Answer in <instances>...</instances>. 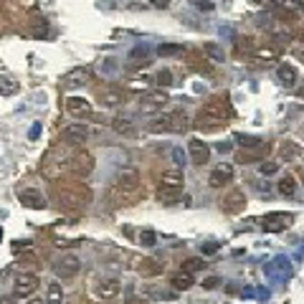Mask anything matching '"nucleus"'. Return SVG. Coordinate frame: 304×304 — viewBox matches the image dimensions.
I'll use <instances>...</instances> for the list:
<instances>
[{"label":"nucleus","mask_w":304,"mask_h":304,"mask_svg":"<svg viewBox=\"0 0 304 304\" xmlns=\"http://www.w3.org/2000/svg\"><path fill=\"white\" fill-rule=\"evenodd\" d=\"M137 196H140V172L132 168H124L122 172H117V178L112 182L109 200L114 206H130L137 200Z\"/></svg>","instance_id":"1"},{"label":"nucleus","mask_w":304,"mask_h":304,"mask_svg":"<svg viewBox=\"0 0 304 304\" xmlns=\"http://www.w3.org/2000/svg\"><path fill=\"white\" fill-rule=\"evenodd\" d=\"M228 117H231V104H228L226 99L216 96L210 102H206V106L198 112V127L200 130H218L228 122Z\"/></svg>","instance_id":"2"},{"label":"nucleus","mask_w":304,"mask_h":304,"mask_svg":"<svg viewBox=\"0 0 304 304\" xmlns=\"http://www.w3.org/2000/svg\"><path fill=\"white\" fill-rule=\"evenodd\" d=\"M54 198H56V203H58V208H64V210H71V213H76V210H84L86 206H89V200H92V193H89V188L86 185H71V188H54Z\"/></svg>","instance_id":"3"},{"label":"nucleus","mask_w":304,"mask_h":304,"mask_svg":"<svg viewBox=\"0 0 304 304\" xmlns=\"http://www.w3.org/2000/svg\"><path fill=\"white\" fill-rule=\"evenodd\" d=\"M182 185H185V175L180 170H165L160 175V185H158V198L162 203H172L178 200V196L182 193Z\"/></svg>","instance_id":"4"},{"label":"nucleus","mask_w":304,"mask_h":304,"mask_svg":"<svg viewBox=\"0 0 304 304\" xmlns=\"http://www.w3.org/2000/svg\"><path fill=\"white\" fill-rule=\"evenodd\" d=\"M264 274L272 282H286V279H292V264L286 256H276L264 266Z\"/></svg>","instance_id":"5"},{"label":"nucleus","mask_w":304,"mask_h":304,"mask_svg":"<svg viewBox=\"0 0 304 304\" xmlns=\"http://www.w3.org/2000/svg\"><path fill=\"white\" fill-rule=\"evenodd\" d=\"M68 168L74 175H79V178H86L92 170H94V158L89 155L86 150H79V152H74L71 160H68Z\"/></svg>","instance_id":"6"},{"label":"nucleus","mask_w":304,"mask_h":304,"mask_svg":"<svg viewBox=\"0 0 304 304\" xmlns=\"http://www.w3.org/2000/svg\"><path fill=\"white\" fill-rule=\"evenodd\" d=\"M246 208V196L241 190H228V193L220 198V210L228 213V216H236Z\"/></svg>","instance_id":"7"},{"label":"nucleus","mask_w":304,"mask_h":304,"mask_svg":"<svg viewBox=\"0 0 304 304\" xmlns=\"http://www.w3.org/2000/svg\"><path fill=\"white\" fill-rule=\"evenodd\" d=\"M66 112L76 120H89L92 117V102L84 96H68L66 99Z\"/></svg>","instance_id":"8"},{"label":"nucleus","mask_w":304,"mask_h":304,"mask_svg":"<svg viewBox=\"0 0 304 304\" xmlns=\"http://www.w3.org/2000/svg\"><path fill=\"white\" fill-rule=\"evenodd\" d=\"M79 266H82V261L76 258L74 254H68V256H61L58 261H56V276H61V279H71V276H76L79 274Z\"/></svg>","instance_id":"9"},{"label":"nucleus","mask_w":304,"mask_h":304,"mask_svg":"<svg viewBox=\"0 0 304 304\" xmlns=\"http://www.w3.org/2000/svg\"><path fill=\"white\" fill-rule=\"evenodd\" d=\"M86 137H89V130H86V124H82V122L68 124V127L61 130V140H64L66 144H82V142H86Z\"/></svg>","instance_id":"10"},{"label":"nucleus","mask_w":304,"mask_h":304,"mask_svg":"<svg viewBox=\"0 0 304 304\" xmlns=\"http://www.w3.org/2000/svg\"><path fill=\"white\" fill-rule=\"evenodd\" d=\"M292 213H269V216H264V220H261V226H264V231H272V234H276V231H284V228L292 223Z\"/></svg>","instance_id":"11"},{"label":"nucleus","mask_w":304,"mask_h":304,"mask_svg":"<svg viewBox=\"0 0 304 304\" xmlns=\"http://www.w3.org/2000/svg\"><path fill=\"white\" fill-rule=\"evenodd\" d=\"M188 152H190V158H193L196 165H206L208 158H210V147H208V142H203V140H198V137H193V140L188 142Z\"/></svg>","instance_id":"12"},{"label":"nucleus","mask_w":304,"mask_h":304,"mask_svg":"<svg viewBox=\"0 0 304 304\" xmlns=\"http://www.w3.org/2000/svg\"><path fill=\"white\" fill-rule=\"evenodd\" d=\"M36 286H38V276L23 272V274L16 276V286H13V292H16V296H28V294L36 292Z\"/></svg>","instance_id":"13"},{"label":"nucleus","mask_w":304,"mask_h":304,"mask_svg":"<svg viewBox=\"0 0 304 304\" xmlns=\"http://www.w3.org/2000/svg\"><path fill=\"white\" fill-rule=\"evenodd\" d=\"M18 198H20V203L26 206V208H30V210H44L46 208V198L38 193V190H18Z\"/></svg>","instance_id":"14"},{"label":"nucleus","mask_w":304,"mask_h":304,"mask_svg":"<svg viewBox=\"0 0 304 304\" xmlns=\"http://www.w3.org/2000/svg\"><path fill=\"white\" fill-rule=\"evenodd\" d=\"M231 178H234V168L228 165V162H223V165H218V168L210 172L208 185H210V188H223L226 182H231Z\"/></svg>","instance_id":"15"},{"label":"nucleus","mask_w":304,"mask_h":304,"mask_svg":"<svg viewBox=\"0 0 304 304\" xmlns=\"http://www.w3.org/2000/svg\"><path fill=\"white\" fill-rule=\"evenodd\" d=\"M120 282L117 279H102L96 286H94V294H96V299H114L120 294Z\"/></svg>","instance_id":"16"},{"label":"nucleus","mask_w":304,"mask_h":304,"mask_svg":"<svg viewBox=\"0 0 304 304\" xmlns=\"http://www.w3.org/2000/svg\"><path fill=\"white\" fill-rule=\"evenodd\" d=\"M162 269H165V264H160L158 258H142L137 264V272L142 276H158V274H162Z\"/></svg>","instance_id":"17"},{"label":"nucleus","mask_w":304,"mask_h":304,"mask_svg":"<svg viewBox=\"0 0 304 304\" xmlns=\"http://www.w3.org/2000/svg\"><path fill=\"white\" fill-rule=\"evenodd\" d=\"M279 155H282L284 162H294V160L302 158V147L296 142H292V140H284L282 147H279Z\"/></svg>","instance_id":"18"},{"label":"nucleus","mask_w":304,"mask_h":304,"mask_svg":"<svg viewBox=\"0 0 304 304\" xmlns=\"http://www.w3.org/2000/svg\"><path fill=\"white\" fill-rule=\"evenodd\" d=\"M99 99H102L106 106H117V104H122V102H124V94H122V89L104 86V89H99Z\"/></svg>","instance_id":"19"},{"label":"nucleus","mask_w":304,"mask_h":304,"mask_svg":"<svg viewBox=\"0 0 304 304\" xmlns=\"http://www.w3.org/2000/svg\"><path fill=\"white\" fill-rule=\"evenodd\" d=\"M276 76H279V82H282L284 86H294V84H296V68L289 66V64H282V66L276 68Z\"/></svg>","instance_id":"20"},{"label":"nucleus","mask_w":304,"mask_h":304,"mask_svg":"<svg viewBox=\"0 0 304 304\" xmlns=\"http://www.w3.org/2000/svg\"><path fill=\"white\" fill-rule=\"evenodd\" d=\"M170 284H172V289L185 292V289H190V286H193V274H188V272H178V274L170 279Z\"/></svg>","instance_id":"21"},{"label":"nucleus","mask_w":304,"mask_h":304,"mask_svg":"<svg viewBox=\"0 0 304 304\" xmlns=\"http://www.w3.org/2000/svg\"><path fill=\"white\" fill-rule=\"evenodd\" d=\"M170 132H185L188 130V117L185 112H170Z\"/></svg>","instance_id":"22"},{"label":"nucleus","mask_w":304,"mask_h":304,"mask_svg":"<svg viewBox=\"0 0 304 304\" xmlns=\"http://www.w3.org/2000/svg\"><path fill=\"white\" fill-rule=\"evenodd\" d=\"M276 190H279L284 198H292V196L296 193V180H294L292 175H284V178L276 182Z\"/></svg>","instance_id":"23"},{"label":"nucleus","mask_w":304,"mask_h":304,"mask_svg":"<svg viewBox=\"0 0 304 304\" xmlns=\"http://www.w3.org/2000/svg\"><path fill=\"white\" fill-rule=\"evenodd\" d=\"M46 304H64V289H61V284H58V282H51V284H48Z\"/></svg>","instance_id":"24"},{"label":"nucleus","mask_w":304,"mask_h":304,"mask_svg":"<svg viewBox=\"0 0 304 304\" xmlns=\"http://www.w3.org/2000/svg\"><path fill=\"white\" fill-rule=\"evenodd\" d=\"M261 152H266V144H261V147H251V150H241L238 155H236V160H238V162H254V160L261 158Z\"/></svg>","instance_id":"25"},{"label":"nucleus","mask_w":304,"mask_h":304,"mask_svg":"<svg viewBox=\"0 0 304 304\" xmlns=\"http://www.w3.org/2000/svg\"><path fill=\"white\" fill-rule=\"evenodd\" d=\"M147 130H150V132H155V134H160V132H170V117H168V114H162V117H155V120L147 124Z\"/></svg>","instance_id":"26"},{"label":"nucleus","mask_w":304,"mask_h":304,"mask_svg":"<svg viewBox=\"0 0 304 304\" xmlns=\"http://www.w3.org/2000/svg\"><path fill=\"white\" fill-rule=\"evenodd\" d=\"M114 130H117L120 134H124V137H132V134H134L132 120H124V117H117V120H114Z\"/></svg>","instance_id":"27"},{"label":"nucleus","mask_w":304,"mask_h":304,"mask_svg":"<svg viewBox=\"0 0 304 304\" xmlns=\"http://www.w3.org/2000/svg\"><path fill=\"white\" fill-rule=\"evenodd\" d=\"M165 102H168V99H165V94H152V96H147V99H144L142 109H144V112H155V109H160Z\"/></svg>","instance_id":"28"},{"label":"nucleus","mask_w":304,"mask_h":304,"mask_svg":"<svg viewBox=\"0 0 304 304\" xmlns=\"http://www.w3.org/2000/svg\"><path fill=\"white\" fill-rule=\"evenodd\" d=\"M18 92V82H13L10 76H0V94L3 96H13Z\"/></svg>","instance_id":"29"},{"label":"nucleus","mask_w":304,"mask_h":304,"mask_svg":"<svg viewBox=\"0 0 304 304\" xmlns=\"http://www.w3.org/2000/svg\"><path fill=\"white\" fill-rule=\"evenodd\" d=\"M158 54H160L162 58L178 56V54H182V44H160V46H158Z\"/></svg>","instance_id":"30"},{"label":"nucleus","mask_w":304,"mask_h":304,"mask_svg":"<svg viewBox=\"0 0 304 304\" xmlns=\"http://www.w3.org/2000/svg\"><path fill=\"white\" fill-rule=\"evenodd\" d=\"M200 269H206V261H203V258H188V261L182 264V272H188V274L200 272Z\"/></svg>","instance_id":"31"},{"label":"nucleus","mask_w":304,"mask_h":304,"mask_svg":"<svg viewBox=\"0 0 304 304\" xmlns=\"http://www.w3.org/2000/svg\"><path fill=\"white\" fill-rule=\"evenodd\" d=\"M203 51L210 56V61H223V48H220L218 44H206Z\"/></svg>","instance_id":"32"},{"label":"nucleus","mask_w":304,"mask_h":304,"mask_svg":"<svg viewBox=\"0 0 304 304\" xmlns=\"http://www.w3.org/2000/svg\"><path fill=\"white\" fill-rule=\"evenodd\" d=\"M140 244L142 246H155L158 244V234L150 231V228H144V231H140Z\"/></svg>","instance_id":"33"},{"label":"nucleus","mask_w":304,"mask_h":304,"mask_svg":"<svg viewBox=\"0 0 304 304\" xmlns=\"http://www.w3.org/2000/svg\"><path fill=\"white\" fill-rule=\"evenodd\" d=\"M241 294H244V296H256V299H264V302L272 296V294H269V289H264V286H258V289H244Z\"/></svg>","instance_id":"34"},{"label":"nucleus","mask_w":304,"mask_h":304,"mask_svg":"<svg viewBox=\"0 0 304 304\" xmlns=\"http://www.w3.org/2000/svg\"><path fill=\"white\" fill-rule=\"evenodd\" d=\"M238 144H241L244 150H251V147H261V140H258V137H248V134H241V137H238Z\"/></svg>","instance_id":"35"},{"label":"nucleus","mask_w":304,"mask_h":304,"mask_svg":"<svg viewBox=\"0 0 304 304\" xmlns=\"http://www.w3.org/2000/svg\"><path fill=\"white\" fill-rule=\"evenodd\" d=\"M33 33H36V36H46V33H48V23H46L44 18H36V20H33Z\"/></svg>","instance_id":"36"},{"label":"nucleus","mask_w":304,"mask_h":304,"mask_svg":"<svg viewBox=\"0 0 304 304\" xmlns=\"http://www.w3.org/2000/svg\"><path fill=\"white\" fill-rule=\"evenodd\" d=\"M158 84H160V86H170V84H172V74H170L168 68H162V71L158 74Z\"/></svg>","instance_id":"37"},{"label":"nucleus","mask_w":304,"mask_h":304,"mask_svg":"<svg viewBox=\"0 0 304 304\" xmlns=\"http://www.w3.org/2000/svg\"><path fill=\"white\" fill-rule=\"evenodd\" d=\"M279 172V165L276 162H266V165H261V175H276Z\"/></svg>","instance_id":"38"},{"label":"nucleus","mask_w":304,"mask_h":304,"mask_svg":"<svg viewBox=\"0 0 304 304\" xmlns=\"http://www.w3.org/2000/svg\"><path fill=\"white\" fill-rule=\"evenodd\" d=\"M284 6L289 10H299V8H304V0H284Z\"/></svg>","instance_id":"39"},{"label":"nucleus","mask_w":304,"mask_h":304,"mask_svg":"<svg viewBox=\"0 0 304 304\" xmlns=\"http://www.w3.org/2000/svg\"><path fill=\"white\" fill-rule=\"evenodd\" d=\"M196 8H200V10H213V3H210V0H196Z\"/></svg>","instance_id":"40"},{"label":"nucleus","mask_w":304,"mask_h":304,"mask_svg":"<svg viewBox=\"0 0 304 304\" xmlns=\"http://www.w3.org/2000/svg\"><path fill=\"white\" fill-rule=\"evenodd\" d=\"M218 284H220V279H218V276H210V279H206V282H203V286H206V289H216Z\"/></svg>","instance_id":"41"},{"label":"nucleus","mask_w":304,"mask_h":304,"mask_svg":"<svg viewBox=\"0 0 304 304\" xmlns=\"http://www.w3.org/2000/svg\"><path fill=\"white\" fill-rule=\"evenodd\" d=\"M38 134H41V122H36V124L30 127V132H28V137H30V140H36Z\"/></svg>","instance_id":"42"},{"label":"nucleus","mask_w":304,"mask_h":304,"mask_svg":"<svg viewBox=\"0 0 304 304\" xmlns=\"http://www.w3.org/2000/svg\"><path fill=\"white\" fill-rule=\"evenodd\" d=\"M256 56L258 58H274V51L272 48H261V51H256Z\"/></svg>","instance_id":"43"},{"label":"nucleus","mask_w":304,"mask_h":304,"mask_svg":"<svg viewBox=\"0 0 304 304\" xmlns=\"http://www.w3.org/2000/svg\"><path fill=\"white\" fill-rule=\"evenodd\" d=\"M200 251L203 254H216L218 251V244H206V246H200Z\"/></svg>","instance_id":"44"},{"label":"nucleus","mask_w":304,"mask_h":304,"mask_svg":"<svg viewBox=\"0 0 304 304\" xmlns=\"http://www.w3.org/2000/svg\"><path fill=\"white\" fill-rule=\"evenodd\" d=\"M150 3L155 6V8H168V6H170V0H150Z\"/></svg>","instance_id":"45"},{"label":"nucleus","mask_w":304,"mask_h":304,"mask_svg":"<svg viewBox=\"0 0 304 304\" xmlns=\"http://www.w3.org/2000/svg\"><path fill=\"white\" fill-rule=\"evenodd\" d=\"M218 150H220V152H228V150H231V144H228V142H220Z\"/></svg>","instance_id":"46"},{"label":"nucleus","mask_w":304,"mask_h":304,"mask_svg":"<svg viewBox=\"0 0 304 304\" xmlns=\"http://www.w3.org/2000/svg\"><path fill=\"white\" fill-rule=\"evenodd\" d=\"M28 304H46V302H41V299H30Z\"/></svg>","instance_id":"47"},{"label":"nucleus","mask_w":304,"mask_h":304,"mask_svg":"<svg viewBox=\"0 0 304 304\" xmlns=\"http://www.w3.org/2000/svg\"><path fill=\"white\" fill-rule=\"evenodd\" d=\"M0 241H3V228H0Z\"/></svg>","instance_id":"48"},{"label":"nucleus","mask_w":304,"mask_h":304,"mask_svg":"<svg viewBox=\"0 0 304 304\" xmlns=\"http://www.w3.org/2000/svg\"><path fill=\"white\" fill-rule=\"evenodd\" d=\"M302 41H304V30H302Z\"/></svg>","instance_id":"49"}]
</instances>
